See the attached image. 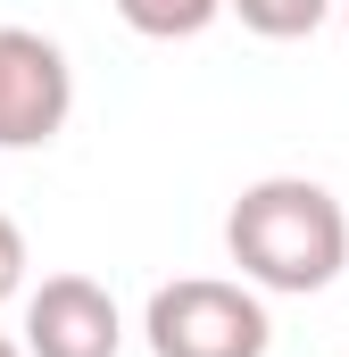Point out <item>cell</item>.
I'll return each mask as SVG.
<instances>
[{
    "mask_svg": "<svg viewBox=\"0 0 349 357\" xmlns=\"http://www.w3.org/2000/svg\"><path fill=\"white\" fill-rule=\"evenodd\" d=\"M75 116V67L50 33L0 25V150H42Z\"/></svg>",
    "mask_w": 349,
    "mask_h": 357,
    "instance_id": "3",
    "label": "cell"
},
{
    "mask_svg": "<svg viewBox=\"0 0 349 357\" xmlns=\"http://www.w3.org/2000/svg\"><path fill=\"white\" fill-rule=\"evenodd\" d=\"M333 8H341V25H349V0H333Z\"/></svg>",
    "mask_w": 349,
    "mask_h": 357,
    "instance_id": "9",
    "label": "cell"
},
{
    "mask_svg": "<svg viewBox=\"0 0 349 357\" xmlns=\"http://www.w3.org/2000/svg\"><path fill=\"white\" fill-rule=\"evenodd\" d=\"M25 291V233H17V216H0V299H17Z\"/></svg>",
    "mask_w": 349,
    "mask_h": 357,
    "instance_id": "7",
    "label": "cell"
},
{
    "mask_svg": "<svg viewBox=\"0 0 349 357\" xmlns=\"http://www.w3.org/2000/svg\"><path fill=\"white\" fill-rule=\"evenodd\" d=\"M25 357H117L125 349V316L91 274H42V291L25 299Z\"/></svg>",
    "mask_w": 349,
    "mask_h": 357,
    "instance_id": "4",
    "label": "cell"
},
{
    "mask_svg": "<svg viewBox=\"0 0 349 357\" xmlns=\"http://www.w3.org/2000/svg\"><path fill=\"white\" fill-rule=\"evenodd\" d=\"M225 17H242L258 42H299L333 17V0H225Z\"/></svg>",
    "mask_w": 349,
    "mask_h": 357,
    "instance_id": "6",
    "label": "cell"
},
{
    "mask_svg": "<svg viewBox=\"0 0 349 357\" xmlns=\"http://www.w3.org/2000/svg\"><path fill=\"white\" fill-rule=\"evenodd\" d=\"M142 341H150V357H266L274 349V324H266V299L250 282L183 274V282L150 291Z\"/></svg>",
    "mask_w": 349,
    "mask_h": 357,
    "instance_id": "2",
    "label": "cell"
},
{
    "mask_svg": "<svg viewBox=\"0 0 349 357\" xmlns=\"http://www.w3.org/2000/svg\"><path fill=\"white\" fill-rule=\"evenodd\" d=\"M225 250H233L250 291L308 299V291L341 282V266H349V208L308 175H266L233 199Z\"/></svg>",
    "mask_w": 349,
    "mask_h": 357,
    "instance_id": "1",
    "label": "cell"
},
{
    "mask_svg": "<svg viewBox=\"0 0 349 357\" xmlns=\"http://www.w3.org/2000/svg\"><path fill=\"white\" fill-rule=\"evenodd\" d=\"M117 17L142 33V42H191L225 17V0H117Z\"/></svg>",
    "mask_w": 349,
    "mask_h": 357,
    "instance_id": "5",
    "label": "cell"
},
{
    "mask_svg": "<svg viewBox=\"0 0 349 357\" xmlns=\"http://www.w3.org/2000/svg\"><path fill=\"white\" fill-rule=\"evenodd\" d=\"M0 357H25V349H17V341H8V333H0Z\"/></svg>",
    "mask_w": 349,
    "mask_h": 357,
    "instance_id": "8",
    "label": "cell"
}]
</instances>
